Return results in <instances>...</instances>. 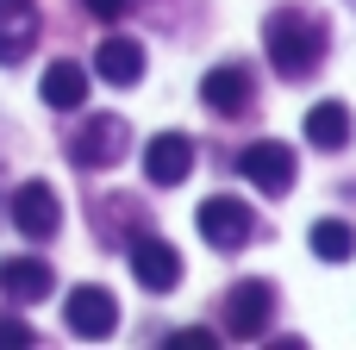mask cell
<instances>
[{
    "mask_svg": "<svg viewBox=\"0 0 356 350\" xmlns=\"http://www.w3.org/2000/svg\"><path fill=\"white\" fill-rule=\"evenodd\" d=\"M263 44H269L275 75H288V81H300V75H313V69L325 63V25H319L313 13H300V6H282V13L269 19Z\"/></svg>",
    "mask_w": 356,
    "mask_h": 350,
    "instance_id": "cell-1",
    "label": "cell"
},
{
    "mask_svg": "<svg viewBox=\"0 0 356 350\" xmlns=\"http://www.w3.org/2000/svg\"><path fill=\"white\" fill-rule=\"evenodd\" d=\"M194 225H200V238L213 244V250H244L250 238H257V213L238 200V194H213V200H200V213H194Z\"/></svg>",
    "mask_w": 356,
    "mask_h": 350,
    "instance_id": "cell-2",
    "label": "cell"
},
{
    "mask_svg": "<svg viewBox=\"0 0 356 350\" xmlns=\"http://www.w3.org/2000/svg\"><path fill=\"white\" fill-rule=\"evenodd\" d=\"M125 150H131V125L113 119V113H94V119L75 132V144H69V157H75L81 169H113Z\"/></svg>",
    "mask_w": 356,
    "mask_h": 350,
    "instance_id": "cell-3",
    "label": "cell"
},
{
    "mask_svg": "<svg viewBox=\"0 0 356 350\" xmlns=\"http://www.w3.org/2000/svg\"><path fill=\"white\" fill-rule=\"evenodd\" d=\"M275 319V288L269 282H232L225 288V332L232 338H263V326Z\"/></svg>",
    "mask_w": 356,
    "mask_h": 350,
    "instance_id": "cell-4",
    "label": "cell"
},
{
    "mask_svg": "<svg viewBox=\"0 0 356 350\" xmlns=\"http://www.w3.org/2000/svg\"><path fill=\"white\" fill-rule=\"evenodd\" d=\"M238 175L250 182V188H263V194H288L294 188V150L288 144H275V138H263V144H250V150H238Z\"/></svg>",
    "mask_w": 356,
    "mask_h": 350,
    "instance_id": "cell-5",
    "label": "cell"
},
{
    "mask_svg": "<svg viewBox=\"0 0 356 350\" xmlns=\"http://www.w3.org/2000/svg\"><path fill=\"white\" fill-rule=\"evenodd\" d=\"M13 225H19L25 238H56V225H63V200H56V188H50V182H25V188H13Z\"/></svg>",
    "mask_w": 356,
    "mask_h": 350,
    "instance_id": "cell-6",
    "label": "cell"
},
{
    "mask_svg": "<svg viewBox=\"0 0 356 350\" xmlns=\"http://www.w3.org/2000/svg\"><path fill=\"white\" fill-rule=\"evenodd\" d=\"M131 276H138V288H150V294H169L175 282H181V250L169 244V238H138L131 244Z\"/></svg>",
    "mask_w": 356,
    "mask_h": 350,
    "instance_id": "cell-7",
    "label": "cell"
},
{
    "mask_svg": "<svg viewBox=\"0 0 356 350\" xmlns=\"http://www.w3.org/2000/svg\"><path fill=\"white\" fill-rule=\"evenodd\" d=\"M63 319H69V332H75V338H113L119 307H113V294H106V288H75V294L63 301Z\"/></svg>",
    "mask_w": 356,
    "mask_h": 350,
    "instance_id": "cell-8",
    "label": "cell"
},
{
    "mask_svg": "<svg viewBox=\"0 0 356 350\" xmlns=\"http://www.w3.org/2000/svg\"><path fill=\"white\" fill-rule=\"evenodd\" d=\"M188 169H194V144H188L181 132H163V138L144 144V175H150L156 188H181Z\"/></svg>",
    "mask_w": 356,
    "mask_h": 350,
    "instance_id": "cell-9",
    "label": "cell"
},
{
    "mask_svg": "<svg viewBox=\"0 0 356 350\" xmlns=\"http://www.w3.org/2000/svg\"><path fill=\"white\" fill-rule=\"evenodd\" d=\"M50 288H56L50 263H38V257H6V263H0V294H6V301H19V307H38Z\"/></svg>",
    "mask_w": 356,
    "mask_h": 350,
    "instance_id": "cell-10",
    "label": "cell"
},
{
    "mask_svg": "<svg viewBox=\"0 0 356 350\" xmlns=\"http://www.w3.org/2000/svg\"><path fill=\"white\" fill-rule=\"evenodd\" d=\"M200 100H207L219 119H238V113H250V75H244L238 63H225V69H207V81H200Z\"/></svg>",
    "mask_w": 356,
    "mask_h": 350,
    "instance_id": "cell-11",
    "label": "cell"
},
{
    "mask_svg": "<svg viewBox=\"0 0 356 350\" xmlns=\"http://www.w3.org/2000/svg\"><path fill=\"white\" fill-rule=\"evenodd\" d=\"M94 75L113 81V88H131V81L144 75V44H138V38H100V50H94Z\"/></svg>",
    "mask_w": 356,
    "mask_h": 350,
    "instance_id": "cell-12",
    "label": "cell"
},
{
    "mask_svg": "<svg viewBox=\"0 0 356 350\" xmlns=\"http://www.w3.org/2000/svg\"><path fill=\"white\" fill-rule=\"evenodd\" d=\"M38 94H44L50 113H75V106L88 100V69H81V63H50L44 81H38Z\"/></svg>",
    "mask_w": 356,
    "mask_h": 350,
    "instance_id": "cell-13",
    "label": "cell"
},
{
    "mask_svg": "<svg viewBox=\"0 0 356 350\" xmlns=\"http://www.w3.org/2000/svg\"><path fill=\"white\" fill-rule=\"evenodd\" d=\"M38 44V6L19 0V6H0V63H25Z\"/></svg>",
    "mask_w": 356,
    "mask_h": 350,
    "instance_id": "cell-14",
    "label": "cell"
},
{
    "mask_svg": "<svg viewBox=\"0 0 356 350\" xmlns=\"http://www.w3.org/2000/svg\"><path fill=\"white\" fill-rule=\"evenodd\" d=\"M300 132L313 138V150H344V144H350V106H344V100H319Z\"/></svg>",
    "mask_w": 356,
    "mask_h": 350,
    "instance_id": "cell-15",
    "label": "cell"
},
{
    "mask_svg": "<svg viewBox=\"0 0 356 350\" xmlns=\"http://www.w3.org/2000/svg\"><path fill=\"white\" fill-rule=\"evenodd\" d=\"M307 244H313L319 263H350V257H356V232L344 225V219H313Z\"/></svg>",
    "mask_w": 356,
    "mask_h": 350,
    "instance_id": "cell-16",
    "label": "cell"
},
{
    "mask_svg": "<svg viewBox=\"0 0 356 350\" xmlns=\"http://www.w3.org/2000/svg\"><path fill=\"white\" fill-rule=\"evenodd\" d=\"M25 344H31V326L13 319V313H0V350H25Z\"/></svg>",
    "mask_w": 356,
    "mask_h": 350,
    "instance_id": "cell-17",
    "label": "cell"
},
{
    "mask_svg": "<svg viewBox=\"0 0 356 350\" xmlns=\"http://www.w3.org/2000/svg\"><path fill=\"white\" fill-rule=\"evenodd\" d=\"M213 344H219V338H213L207 326H188V332H175V338H169V350H213Z\"/></svg>",
    "mask_w": 356,
    "mask_h": 350,
    "instance_id": "cell-18",
    "label": "cell"
},
{
    "mask_svg": "<svg viewBox=\"0 0 356 350\" xmlns=\"http://www.w3.org/2000/svg\"><path fill=\"white\" fill-rule=\"evenodd\" d=\"M81 6H88L100 25H113V19H125V13H131V0H81Z\"/></svg>",
    "mask_w": 356,
    "mask_h": 350,
    "instance_id": "cell-19",
    "label": "cell"
},
{
    "mask_svg": "<svg viewBox=\"0 0 356 350\" xmlns=\"http://www.w3.org/2000/svg\"><path fill=\"white\" fill-rule=\"evenodd\" d=\"M0 6H19V0H0Z\"/></svg>",
    "mask_w": 356,
    "mask_h": 350,
    "instance_id": "cell-20",
    "label": "cell"
}]
</instances>
